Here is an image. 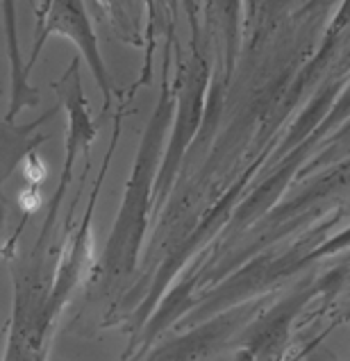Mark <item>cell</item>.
<instances>
[{
	"label": "cell",
	"mask_w": 350,
	"mask_h": 361,
	"mask_svg": "<svg viewBox=\"0 0 350 361\" xmlns=\"http://www.w3.org/2000/svg\"><path fill=\"white\" fill-rule=\"evenodd\" d=\"M37 361H46V353H41V355H39V359H37Z\"/></svg>",
	"instance_id": "obj_4"
},
{
	"label": "cell",
	"mask_w": 350,
	"mask_h": 361,
	"mask_svg": "<svg viewBox=\"0 0 350 361\" xmlns=\"http://www.w3.org/2000/svg\"><path fill=\"white\" fill-rule=\"evenodd\" d=\"M46 14L39 16V27H37V41L32 48V59H30L28 71L35 66L37 57L41 55L46 39L50 35H61L68 37L73 44L80 48L82 57H85L87 66L91 71V75L98 82V87L102 91V109H109L111 105V80L107 73V66L102 61V55L98 50V37L94 32V27L89 23V16L85 12V5L68 0V3H44L41 5Z\"/></svg>",
	"instance_id": "obj_1"
},
{
	"label": "cell",
	"mask_w": 350,
	"mask_h": 361,
	"mask_svg": "<svg viewBox=\"0 0 350 361\" xmlns=\"http://www.w3.org/2000/svg\"><path fill=\"white\" fill-rule=\"evenodd\" d=\"M57 94L64 102V107L68 111V132H66V157H64V169H61V178H59V187L53 195V204H50V219L41 234V243L46 241V236L50 232V225H53L55 212L59 207L61 193H64L66 184L71 182V173H73V164L80 150H89L91 141L96 137V126L89 118V102L85 98V91H82V80H80V59L71 61L68 71L64 73L57 85Z\"/></svg>",
	"instance_id": "obj_2"
},
{
	"label": "cell",
	"mask_w": 350,
	"mask_h": 361,
	"mask_svg": "<svg viewBox=\"0 0 350 361\" xmlns=\"http://www.w3.org/2000/svg\"><path fill=\"white\" fill-rule=\"evenodd\" d=\"M5 9V37H7V53L9 61H12V102H9V111L5 121L12 123L23 107H35L39 102V91L30 87V71L20 61V50H18V37H16V14H14V3H3Z\"/></svg>",
	"instance_id": "obj_3"
}]
</instances>
